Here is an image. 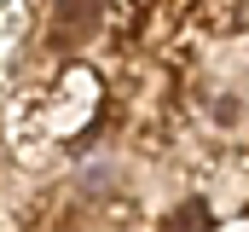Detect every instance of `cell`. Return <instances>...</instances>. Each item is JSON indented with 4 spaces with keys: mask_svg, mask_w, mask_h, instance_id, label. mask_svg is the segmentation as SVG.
Listing matches in <instances>:
<instances>
[{
    "mask_svg": "<svg viewBox=\"0 0 249 232\" xmlns=\"http://www.w3.org/2000/svg\"><path fill=\"white\" fill-rule=\"evenodd\" d=\"M93 23H99V0H58V35L64 41L93 35Z\"/></svg>",
    "mask_w": 249,
    "mask_h": 232,
    "instance_id": "cell-1",
    "label": "cell"
}]
</instances>
